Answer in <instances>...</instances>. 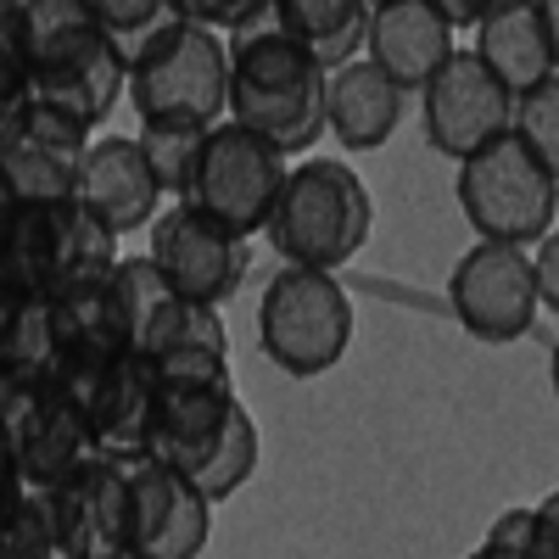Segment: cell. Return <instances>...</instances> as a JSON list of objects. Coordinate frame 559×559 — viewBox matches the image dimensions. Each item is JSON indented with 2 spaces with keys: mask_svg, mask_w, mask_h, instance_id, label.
<instances>
[{
  "mask_svg": "<svg viewBox=\"0 0 559 559\" xmlns=\"http://www.w3.org/2000/svg\"><path fill=\"white\" fill-rule=\"evenodd\" d=\"M229 57V90H224V118L263 134L286 157L319 146L324 134V73L297 39H286L269 17H252L224 34Z\"/></svg>",
  "mask_w": 559,
  "mask_h": 559,
  "instance_id": "obj_1",
  "label": "cell"
},
{
  "mask_svg": "<svg viewBox=\"0 0 559 559\" xmlns=\"http://www.w3.org/2000/svg\"><path fill=\"white\" fill-rule=\"evenodd\" d=\"M17 28L28 51V96L51 102L57 112L102 129L123 102L129 62L102 34L84 0H17Z\"/></svg>",
  "mask_w": 559,
  "mask_h": 559,
  "instance_id": "obj_2",
  "label": "cell"
},
{
  "mask_svg": "<svg viewBox=\"0 0 559 559\" xmlns=\"http://www.w3.org/2000/svg\"><path fill=\"white\" fill-rule=\"evenodd\" d=\"M369 224H376L369 185L342 157H302L286 168V185L274 197L263 236L280 252V263L336 274L342 263H353L364 252Z\"/></svg>",
  "mask_w": 559,
  "mask_h": 559,
  "instance_id": "obj_3",
  "label": "cell"
},
{
  "mask_svg": "<svg viewBox=\"0 0 559 559\" xmlns=\"http://www.w3.org/2000/svg\"><path fill=\"white\" fill-rule=\"evenodd\" d=\"M224 90H229V57L224 34L202 23H168L129 57L123 102L140 123H191L213 129L224 123Z\"/></svg>",
  "mask_w": 559,
  "mask_h": 559,
  "instance_id": "obj_4",
  "label": "cell"
},
{
  "mask_svg": "<svg viewBox=\"0 0 559 559\" xmlns=\"http://www.w3.org/2000/svg\"><path fill=\"white\" fill-rule=\"evenodd\" d=\"M258 347L274 369L313 381L353 347V297L331 269L280 263L258 297Z\"/></svg>",
  "mask_w": 559,
  "mask_h": 559,
  "instance_id": "obj_5",
  "label": "cell"
},
{
  "mask_svg": "<svg viewBox=\"0 0 559 559\" xmlns=\"http://www.w3.org/2000/svg\"><path fill=\"white\" fill-rule=\"evenodd\" d=\"M459 207L481 241L532 247L554 229L559 207V168H548L521 134H498L471 157H459Z\"/></svg>",
  "mask_w": 559,
  "mask_h": 559,
  "instance_id": "obj_6",
  "label": "cell"
},
{
  "mask_svg": "<svg viewBox=\"0 0 559 559\" xmlns=\"http://www.w3.org/2000/svg\"><path fill=\"white\" fill-rule=\"evenodd\" d=\"M157 369V403H152V437L146 453L191 476L207 459V448L224 437L229 414H236V381H229V353H163L152 358Z\"/></svg>",
  "mask_w": 559,
  "mask_h": 559,
  "instance_id": "obj_7",
  "label": "cell"
},
{
  "mask_svg": "<svg viewBox=\"0 0 559 559\" xmlns=\"http://www.w3.org/2000/svg\"><path fill=\"white\" fill-rule=\"evenodd\" d=\"M286 168L292 157L269 146L263 134L241 129V123H213L207 140H202V157H197V174H191V197L202 213H213L218 224H229L236 236H263V224L274 213V197L286 185Z\"/></svg>",
  "mask_w": 559,
  "mask_h": 559,
  "instance_id": "obj_8",
  "label": "cell"
},
{
  "mask_svg": "<svg viewBox=\"0 0 559 559\" xmlns=\"http://www.w3.org/2000/svg\"><path fill=\"white\" fill-rule=\"evenodd\" d=\"M0 442H7L23 487H51L96 453L84 403L51 381H0Z\"/></svg>",
  "mask_w": 559,
  "mask_h": 559,
  "instance_id": "obj_9",
  "label": "cell"
},
{
  "mask_svg": "<svg viewBox=\"0 0 559 559\" xmlns=\"http://www.w3.org/2000/svg\"><path fill=\"white\" fill-rule=\"evenodd\" d=\"M146 258L163 269V280L179 297L224 308L247 286L252 241L236 236L229 224H218L213 213H202L197 202H168L146 224Z\"/></svg>",
  "mask_w": 559,
  "mask_h": 559,
  "instance_id": "obj_10",
  "label": "cell"
},
{
  "mask_svg": "<svg viewBox=\"0 0 559 559\" xmlns=\"http://www.w3.org/2000/svg\"><path fill=\"white\" fill-rule=\"evenodd\" d=\"M448 302H453V319L464 324V336H476L487 347H509L532 336L543 319L532 252L509 241H476L448 274Z\"/></svg>",
  "mask_w": 559,
  "mask_h": 559,
  "instance_id": "obj_11",
  "label": "cell"
},
{
  "mask_svg": "<svg viewBox=\"0 0 559 559\" xmlns=\"http://www.w3.org/2000/svg\"><path fill=\"white\" fill-rule=\"evenodd\" d=\"M112 302L123 313V331H129V353L140 358H163V353H229V331H224V313L207 302L179 297L163 269L146 252H118L112 263Z\"/></svg>",
  "mask_w": 559,
  "mask_h": 559,
  "instance_id": "obj_12",
  "label": "cell"
},
{
  "mask_svg": "<svg viewBox=\"0 0 559 559\" xmlns=\"http://www.w3.org/2000/svg\"><path fill=\"white\" fill-rule=\"evenodd\" d=\"M90 140L96 129L57 112L51 102L23 96V107L0 123V191L12 202H68Z\"/></svg>",
  "mask_w": 559,
  "mask_h": 559,
  "instance_id": "obj_13",
  "label": "cell"
},
{
  "mask_svg": "<svg viewBox=\"0 0 559 559\" xmlns=\"http://www.w3.org/2000/svg\"><path fill=\"white\" fill-rule=\"evenodd\" d=\"M129 481V554L140 559H202L213 537V503L174 464L152 453H123Z\"/></svg>",
  "mask_w": 559,
  "mask_h": 559,
  "instance_id": "obj_14",
  "label": "cell"
},
{
  "mask_svg": "<svg viewBox=\"0 0 559 559\" xmlns=\"http://www.w3.org/2000/svg\"><path fill=\"white\" fill-rule=\"evenodd\" d=\"M51 515L62 559H118L129 554V481L112 453H90L79 471L51 487H34Z\"/></svg>",
  "mask_w": 559,
  "mask_h": 559,
  "instance_id": "obj_15",
  "label": "cell"
},
{
  "mask_svg": "<svg viewBox=\"0 0 559 559\" xmlns=\"http://www.w3.org/2000/svg\"><path fill=\"white\" fill-rule=\"evenodd\" d=\"M414 96L419 118H426V140L453 163L498 140L509 129V112H515V96L476 62V51H453Z\"/></svg>",
  "mask_w": 559,
  "mask_h": 559,
  "instance_id": "obj_16",
  "label": "cell"
},
{
  "mask_svg": "<svg viewBox=\"0 0 559 559\" xmlns=\"http://www.w3.org/2000/svg\"><path fill=\"white\" fill-rule=\"evenodd\" d=\"M471 51L509 96L548 84L559 68V0H498L476 17Z\"/></svg>",
  "mask_w": 559,
  "mask_h": 559,
  "instance_id": "obj_17",
  "label": "cell"
},
{
  "mask_svg": "<svg viewBox=\"0 0 559 559\" xmlns=\"http://www.w3.org/2000/svg\"><path fill=\"white\" fill-rule=\"evenodd\" d=\"M90 218H96L102 229H112V236H134V229H146L163 207L157 185L146 174V157H140L134 134H102L90 140L84 157H79V179H73V197Z\"/></svg>",
  "mask_w": 559,
  "mask_h": 559,
  "instance_id": "obj_18",
  "label": "cell"
},
{
  "mask_svg": "<svg viewBox=\"0 0 559 559\" xmlns=\"http://www.w3.org/2000/svg\"><path fill=\"white\" fill-rule=\"evenodd\" d=\"M459 51V28L431 7V0H376L364 28V51L403 96H414L448 57Z\"/></svg>",
  "mask_w": 559,
  "mask_h": 559,
  "instance_id": "obj_19",
  "label": "cell"
},
{
  "mask_svg": "<svg viewBox=\"0 0 559 559\" xmlns=\"http://www.w3.org/2000/svg\"><path fill=\"white\" fill-rule=\"evenodd\" d=\"M51 319H57V381L84 403V392L129 353L123 313L112 302V274L96 286L51 297Z\"/></svg>",
  "mask_w": 559,
  "mask_h": 559,
  "instance_id": "obj_20",
  "label": "cell"
},
{
  "mask_svg": "<svg viewBox=\"0 0 559 559\" xmlns=\"http://www.w3.org/2000/svg\"><path fill=\"white\" fill-rule=\"evenodd\" d=\"M403 107H408V96L369 57H353V62L324 73V129H331L347 152L386 146L403 123Z\"/></svg>",
  "mask_w": 559,
  "mask_h": 559,
  "instance_id": "obj_21",
  "label": "cell"
},
{
  "mask_svg": "<svg viewBox=\"0 0 559 559\" xmlns=\"http://www.w3.org/2000/svg\"><path fill=\"white\" fill-rule=\"evenodd\" d=\"M152 403H157V369L152 358L123 353L107 376L84 392V419H90V442L96 453H146L152 437Z\"/></svg>",
  "mask_w": 559,
  "mask_h": 559,
  "instance_id": "obj_22",
  "label": "cell"
},
{
  "mask_svg": "<svg viewBox=\"0 0 559 559\" xmlns=\"http://www.w3.org/2000/svg\"><path fill=\"white\" fill-rule=\"evenodd\" d=\"M263 17L286 39H297L319 68H342L364 51L369 0H269Z\"/></svg>",
  "mask_w": 559,
  "mask_h": 559,
  "instance_id": "obj_23",
  "label": "cell"
},
{
  "mask_svg": "<svg viewBox=\"0 0 559 559\" xmlns=\"http://www.w3.org/2000/svg\"><path fill=\"white\" fill-rule=\"evenodd\" d=\"M258 459H263V437H258V414L247 408V403H236V414H229V426H224V437L207 448V459L197 464L191 481L207 503H224V498H236L252 476H258Z\"/></svg>",
  "mask_w": 559,
  "mask_h": 559,
  "instance_id": "obj_24",
  "label": "cell"
},
{
  "mask_svg": "<svg viewBox=\"0 0 559 559\" xmlns=\"http://www.w3.org/2000/svg\"><path fill=\"white\" fill-rule=\"evenodd\" d=\"M202 140H207V129H191V123H140L134 129V146H140V157H146V174H152L163 202L191 197V174H197V157H202Z\"/></svg>",
  "mask_w": 559,
  "mask_h": 559,
  "instance_id": "obj_25",
  "label": "cell"
},
{
  "mask_svg": "<svg viewBox=\"0 0 559 559\" xmlns=\"http://www.w3.org/2000/svg\"><path fill=\"white\" fill-rule=\"evenodd\" d=\"M84 7H90V17L102 23V34L118 45L123 62H129L152 34H163L168 23H179L174 0H84Z\"/></svg>",
  "mask_w": 559,
  "mask_h": 559,
  "instance_id": "obj_26",
  "label": "cell"
},
{
  "mask_svg": "<svg viewBox=\"0 0 559 559\" xmlns=\"http://www.w3.org/2000/svg\"><path fill=\"white\" fill-rule=\"evenodd\" d=\"M0 559H62L57 537H51V515H45V498L34 487L0 515Z\"/></svg>",
  "mask_w": 559,
  "mask_h": 559,
  "instance_id": "obj_27",
  "label": "cell"
},
{
  "mask_svg": "<svg viewBox=\"0 0 559 559\" xmlns=\"http://www.w3.org/2000/svg\"><path fill=\"white\" fill-rule=\"evenodd\" d=\"M509 134H521L548 168H559V90H554V79L537 84V90H526V96H515Z\"/></svg>",
  "mask_w": 559,
  "mask_h": 559,
  "instance_id": "obj_28",
  "label": "cell"
},
{
  "mask_svg": "<svg viewBox=\"0 0 559 559\" xmlns=\"http://www.w3.org/2000/svg\"><path fill=\"white\" fill-rule=\"evenodd\" d=\"M28 51H23V28H17V0H0V123H7L23 96H28Z\"/></svg>",
  "mask_w": 559,
  "mask_h": 559,
  "instance_id": "obj_29",
  "label": "cell"
},
{
  "mask_svg": "<svg viewBox=\"0 0 559 559\" xmlns=\"http://www.w3.org/2000/svg\"><path fill=\"white\" fill-rule=\"evenodd\" d=\"M174 7H179L185 23H202V28H213V34H229V28L263 17L269 0H174Z\"/></svg>",
  "mask_w": 559,
  "mask_h": 559,
  "instance_id": "obj_30",
  "label": "cell"
},
{
  "mask_svg": "<svg viewBox=\"0 0 559 559\" xmlns=\"http://www.w3.org/2000/svg\"><path fill=\"white\" fill-rule=\"evenodd\" d=\"M526 559H559V498H537V503H532Z\"/></svg>",
  "mask_w": 559,
  "mask_h": 559,
  "instance_id": "obj_31",
  "label": "cell"
},
{
  "mask_svg": "<svg viewBox=\"0 0 559 559\" xmlns=\"http://www.w3.org/2000/svg\"><path fill=\"white\" fill-rule=\"evenodd\" d=\"M532 280H537V302H543V313H554L559 308V274H554V229H548V236H537L532 247Z\"/></svg>",
  "mask_w": 559,
  "mask_h": 559,
  "instance_id": "obj_32",
  "label": "cell"
},
{
  "mask_svg": "<svg viewBox=\"0 0 559 559\" xmlns=\"http://www.w3.org/2000/svg\"><path fill=\"white\" fill-rule=\"evenodd\" d=\"M431 7H437L453 28H476V17H481V12H492L498 0H431Z\"/></svg>",
  "mask_w": 559,
  "mask_h": 559,
  "instance_id": "obj_33",
  "label": "cell"
},
{
  "mask_svg": "<svg viewBox=\"0 0 559 559\" xmlns=\"http://www.w3.org/2000/svg\"><path fill=\"white\" fill-rule=\"evenodd\" d=\"M28 487H23V476H17V464H12V453H7V442H0V515L23 498Z\"/></svg>",
  "mask_w": 559,
  "mask_h": 559,
  "instance_id": "obj_34",
  "label": "cell"
},
{
  "mask_svg": "<svg viewBox=\"0 0 559 559\" xmlns=\"http://www.w3.org/2000/svg\"><path fill=\"white\" fill-rule=\"evenodd\" d=\"M17 302L7 286H0V376H7V353H12V324H17Z\"/></svg>",
  "mask_w": 559,
  "mask_h": 559,
  "instance_id": "obj_35",
  "label": "cell"
},
{
  "mask_svg": "<svg viewBox=\"0 0 559 559\" xmlns=\"http://www.w3.org/2000/svg\"><path fill=\"white\" fill-rule=\"evenodd\" d=\"M7 207H12V197H7V191H0V218H7Z\"/></svg>",
  "mask_w": 559,
  "mask_h": 559,
  "instance_id": "obj_36",
  "label": "cell"
},
{
  "mask_svg": "<svg viewBox=\"0 0 559 559\" xmlns=\"http://www.w3.org/2000/svg\"><path fill=\"white\" fill-rule=\"evenodd\" d=\"M464 559H481V554H476V548H471V554H464Z\"/></svg>",
  "mask_w": 559,
  "mask_h": 559,
  "instance_id": "obj_37",
  "label": "cell"
},
{
  "mask_svg": "<svg viewBox=\"0 0 559 559\" xmlns=\"http://www.w3.org/2000/svg\"><path fill=\"white\" fill-rule=\"evenodd\" d=\"M118 559H140V554H118Z\"/></svg>",
  "mask_w": 559,
  "mask_h": 559,
  "instance_id": "obj_38",
  "label": "cell"
},
{
  "mask_svg": "<svg viewBox=\"0 0 559 559\" xmlns=\"http://www.w3.org/2000/svg\"><path fill=\"white\" fill-rule=\"evenodd\" d=\"M369 7H376V0H369Z\"/></svg>",
  "mask_w": 559,
  "mask_h": 559,
  "instance_id": "obj_39",
  "label": "cell"
}]
</instances>
